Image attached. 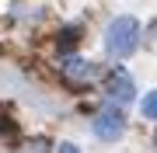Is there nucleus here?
<instances>
[{
  "mask_svg": "<svg viewBox=\"0 0 157 153\" xmlns=\"http://www.w3.org/2000/svg\"><path fill=\"white\" fill-rule=\"evenodd\" d=\"M136 46H140V21L136 17H115L112 24H108V31H105V49H108V56H115V59H126V56H133Z\"/></svg>",
  "mask_w": 157,
  "mask_h": 153,
  "instance_id": "1",
  "label": "nucleus"
},
{
  "mask_svg": "<svg viewBox=\"0 0 157 153\" xmlns=\"http://www.w3.org/2000/svg\"><path fill=\"white\" fill-rule=\"evenodd\" d=\"M91 129H94V136L98 139H105V143H112L122 136V129H126V118H122V111H119V104L112 108H101V111L94 115V122H91Z\"/></svg>",
  "mask_w": 157,
  "mask_h": 153,
  "instance_id": "2",
  "label": "nucleus"
},
{
  "mask_svg": "<svg viewBox=\"0 0 157 153\" xmlns=\"http://www.w3.org/2000/svg\"><path fill=\"white\" fill-rule=\"evenodd\" d=\"M105 97L112 104H129L136 97V87H133V77L126 73V70H112V73H108V80H105Z\"/></svg>",
  "mask_w": 157,
  "mask_h": 153,
  "instance_id": "3",
  "label": "nucleus"
},
{
  "mask_svg": "<svg viewBox=\"0 0 157 153\" xmlns=\"http://www.w3.org/2000/svg\"><path fill=\"white\" fill-rule=\"evenodd\" d=\"M94 73H98V70H94V63H87V59H77V56L63 59V77H67L70 84H87Z\"/></svg>",
  "mask_w": 157,
  "mask_h": 153,
  "instance_id": "4",
  "label": "nucleus"
},
{
  "mask_svg": "<svg viewBox=\"0 0 157 153\" xmlns=\"http://www.w3.org/2000/svg\"><path fill=\"white\" fill-rule=\"evenodd\" d=\"M140 108H143V118H157V91H150V94H147Z\"/></svg>",
  "mask_w": 157,
  "mask_h": 153,
  "instance_id": "5",
  "label": "nucleus"
},
{
  "mask_svg": "<svg viewBox=\"0 0 157 153\" xmlns=\"http://www.w3.org/2000/svg\"><path fill=\"white\" fill-rule=\"evenodd\" d=\"M17 153H49V143L45 139H28L25 146H17Z\"/></svg>",
  "mask_w": 157,
  "mask_h": 153,
  "instance_id": "6",
  "label": "nucleus"
},
{
  "mask_svg": "<svg viewBox=\"0 0 157 153\" xmlns=\"http://www.w3.org/2000/svg\"><path fill=\"white\" fill-rule=\"evenodd\" d=\"M77 38H80L77 28H67V31H63V38H59V46H63V49H70V46H77Z\"/></svg>",
  "mask_w": 157,
  "mask_h": 153,
  "instance_id": "7",
  "label": "nucleus"
},
{
  "mask_svg": "<svg viewBox=\"0 0 157 153\" xmlns=\"http://www.w3.org/2000/svg\"><path fill=\"white\" fill-rule=\"evenodd\" d=\"M56 153H80V150L73 146V143H59V146H56Z\"/></svg>",
  "mask_w": 157,
  "mask_h": 153,
  "instance_id": "8",
  "label": "nucleus"
},
{
  "mask_svg": "<svg viewBox=\"0 0 157 153\" xmlns=\"http://www.w3.org/2000/svg\"><path fill=\"white\" fill-rule=\"evenodd\" d=\"M154 143H157V136H154Z\"/></svg>",
  "mask_w": 157,
  "mask_h": 153,
  "instance_id": "9",
  "label": "nucleus"
}]
</instances>
